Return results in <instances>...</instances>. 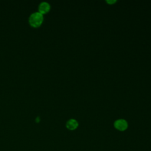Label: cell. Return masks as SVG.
Segmentation results:
<instances>
[{"label":"cell","mask_w":151,"mask_h":151,"mask_svg":"<svg viewBox=\"0 0 151 151\" xmlns=\"http://www.w3.org/2000/svg\"><path fill=\"white\" fill-rule=\"evenodd\" d=\"M44 21V17L42 14L39 12H35L32 13L28 18L29 25L34 28L40 27Z\"/></svg>","instance_id":"1"},{"label":"cell","mask_w":151,"mask_h":151,"mask_svg":"<svg viewBox=\"0 0 151 151\" xmlns=\"http://www.w3.org/2000/svg\"><path fill=\"white\" fill-rule=\"evenodd\" d=\"M114 127L119 131H124L128 127V123L125 119H119L114 121Z\"/></svg>","instance_id":"2"},{"label":"cell","mask_w":151,"mask_h":151,"mask_svg":"<svg viewBox=\"0 0 151 151\" xmlns=\"http://www.w3.org/2000/svg\"><path fill=\"white\" fill-rule=\"evenodd\" d=\"M50 8L51 6L48 2H45V1L42 2L38 5V10H39L38 12L42 14V15L45 14L50 11Z\"/></svg>","instance_id":"3"},{"label":"cell","mask_w":151,"mask_h":151,"mask_svg":"<svg viewBox=\"0 0 151 151\" xmlns=\"http://www.w3.org/2000/svg\"><path fill=\"white\" fill-rule=\"evenodd\" d=\"M65 126L68 129L70 130H74L76 129L78 126V122L74 119H70L67 121Z\"/></svg>","instance_id":"4"},{"label":"cell","mask_w":151,"mask_h":151,"mask_svg":"<svg viewBox=\"0 0 151 151\" xmlns=\"http://www.w3.org/2000/svg\"><path fill=\"white\" fill-rule=\"evenodd\" d=\"M106 1V2H107L109 4H113L114 3L117 2L116 0H107Z\"/></svg>","instance_id":"5"}]
</instances>
